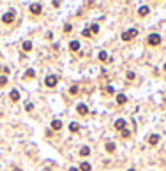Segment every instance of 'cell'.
I'll return each mask as SVG.
<instances>
[{
  "label": "cell",
  "instance_id": "cell-1",
  "mask_svg": "<svg viewBox=\"0 0 166 171\" xmlns=\"http://www.w3.org/2000/svg\"><path fill=\"white\" fill-rule=\"evenodd\" d=\"M147 42H149L150 46H159L161 44V35L159 34H150L149 39H147Z\"/></svg>",
  "mask_w": 166,
  "mask_h": 171
},
{
  "label": "cell",
  "instance_id": "cell-2",
  "mask_svg": "<svg viewBox=\"0 0 166 171\" xmlns=\"http://www.w3.org/2000/svg\"><path fill=\"white\" fill-rule=\"evenodd\" d=\"M136 35H138V30H136V28H131V30H126V32L122 34V39H124V41H133Z\"/></svg>",
  "mask_w": 166,
  "mask_h": 171
},
{
  "label": "cell",
  "instance_id": "cell-3",
  "mask_svg": "<svg viewBox=\"0 0 166 171\" xmlns=\"http://www.w3.org/2000/svg\"><path fill=\"white\" fill-rule=\"evenodd\" d=\"M44 83H46V87H55V85L58 83V76H55V74H50V76H46Z\"/></svg>",
  "mask_w": 166,
  "mask_h": 171
},
{
  "label": "cell",
  "instance_id": "cell-4",
  "mask_svg": "<svg viewBox=\"0 0 166 171\" xmlns=\"http://www.w3.org/2000/svg\"><path fill=\"white\" fill-rule=\"evenodd\" d=\"M2 21H4L6 25L13 23V21H14V11H9V12H6V14L2 16Z\"/></svg>",
  "mask_w": 166,
  "mask_h": 171
},
{
  "label": "cell",
  "instance_id": "cell-5",
  "mask_svg": "<svg viewBox=\"0 0 166 171\" xmlns=\"http://www.w3.org/2000/svg\"><path fill=\"white\" fill-rule=\"evenodd\" d=\"M76 111H78L80 115H83V117H85V115H88V106H87V104H83V102H80V104L76 106Z\"/></svg>",
  "mask_w": 166,
  "mask_h": 171
},
{
  "label": "cell",
  "instance_id": "cell-6",
  "mask_svg": "<svg viewBox=\"0 0 166 171\" xmlns=\"http://www.w3.org/2000/svg\"><path fill=\"white\" fill-rule=\"evenodd\" d=\"M126 123H127V122H126L124 118H118V120L115 122V129H117V131H126Z\"/></svg>",
  "mask_w": 166,
  "mask_h": 171
},
{
  "label": "cell",
  "instance_id": "cell-7",
  "mask_svg": "<svg viewBox=\"0 0 166 171\" xmlns=\"http://www.w3.org/2000/svg\"><path fill=\"white\" fill-rule=\"evenodd\" d=\"M30 12L35 14V16H39V14L42 12V6H41V4H32V6H30Z\"/></svg>",
  "mask_w": 166,
  "mask_h": 171
},
{
  "label": "cell",
  "instance_id": "cell-8",
  "mask_svg": "<svg viewBox=\"0 0 166 171\" xmlns=\"http://www.w3.org/2000/svg\"><path fill=\"white\" fill-rule=\"evenodd\" d=\"M149 12H150V9H149V6H141V7L138 9V14H140V16H147Z\"/></svg>",
  "mask_w": 166,
  "mask_h": 171
},
{
  "label": "cell",
  "instance_id": "cell-9",
  "mask_svg": "<svg viewBox=\"0 0 166 171\" xmlns=\"http://www.w3.org/2000/svg\"><path fill=\"white\" fill-rule=\"evenodd\" d=\"M51 129H53V131H60V129H62V122H60V120H53V122H51Z\"/></svg>",
  "mask_w": 166,
  "mask_h": 171
},
{
  "label": "cell",
  "instance_id": "cell-10",
  "mask_svg": "<svg viewBox=\"0 0 166 171\" xmlns=\"http://www.w3.org/2000/svg\"><path fill=\"white\" fill-rule=\"evenodd\" d=\"M9 97H11L13 102H18V101H19V92H18V90H13V92L9 94Z\"/></svg>",
  "mask_w": 166,
  "mask_h": 171
},
{
  "label": "cell",
  "instance_id": "cell-11",
  "mask_svg": "<svg viewBox=\"0 0 166 171\" xmlns=\"http://www.w3.org/2000/svg\"><path fill=\"white\" fill-rule=\"evenodd\" d=\"M149 143H150L152 146H156V145L159 143V136H157V134H152V136L149 138Z\"/></svg>",
  "mask_w": 166,
  "mask_h": 171
},
{
  "label": "cell",
  "instance_id": "cell-12",
  "mask_svg": "<svg viewBox=\"0 0 166 171\" xmlns=\"http://www.w3.org/2000/svg\"><path fill=\"white\" fill-rule=\"evenodd\" d=\"M126 101H127V97H126L124 94H118V95H117V102H118V104H126Z\"/></svg>",
  "mask_w": 166,
  "mask_h": 171
},
{
  "label": "cell",
  "instance_id": "cell-13",
  "mask_svg": "<svg viewBox=\"0 0 166 171\" xmlns=\"http://www.w3.org/2000/svg\"><path fill=\"white\" fill-rule=\"evenodd\" d=\"M90 169H92L90 162H83V164H80V171H90Z\"/></svg>",
  "mask_w": 166,
  "mask_h": 171
},
{
  "label": "cell",
  "instance_id": "cell-14",
  "mask_svg": "<svg viewBox=\"0 0 166 171\" xmlns=\"http://www.w3.org/2000/svg\"><path fill=\"white\" fill-rule=\"evenodd\" d=\"M69 48L73 50V51H78V50H80V42H78V41H73V42L69 44Z\"/></svg>",
  "mask_w": 166,
  "mask_h": 171
},
{
  "label": "cell",
  "instance_id": "cell-15",
  "mask_svg": "<svg viewBox=\"0 0 166 171\" xmlns=\"http://www.w3.org/2000/svg\"><path fill=\"white\" fill-rule=\"evenodd\" d=\"M30 50H32V42L25 41V42H23V51H30Z\"/></svg>",
  "mask_w": 166,
  "mask_h": 171
},
{
  "label": "cell",
  "instance_id": "cell-16",
  "mask_svg": "<svg viewBox=\"0 0 166 171\" xmlns=\"http://www.w3.org/2000/svg\"><path fill=\"white\" fill-rule=\"evenodd\" d=\"M106 152H110V154L115 152V143H106Z\"/></svg>",
  "mask_w": 166,
  "mask_h": 171
},
{
  "label": "cell",
  "instance_id": "cell-17",
  "mask_svg": "<svg viewBox=\"0 0 166 171\" xmlns=\"http://www.w3.org/2000/svg\"><path fill=\"white\" fill-rule=\"evenodd\" d=\"M90 32H94V34H99V25H97V23H92Z\"/></svg>",
  "mask_w": 166,
  "mask_h": 171
},
{
  "label": "cell",
  "instance_id": "cell-18",
  "mask_svg": "<svg viewBox=\"0 0 166 171\" xmlns=\"http://www.w3.org/2000/svg\"><path fill=\"white\" fill-rule=\"evenodd\" d=\"M69 92H71V95H78V87H76V85H73V87L69 88Z\"/></svg>",
  "mask_w": 166,
  "mask_h": 171
},
{
  "label": "cell",
  "instance_id": "cell-19",
  "mask_svg": "<svg viewBox=\"0 0 166 171\" xmlns=\"http://www.w3.org/2000/svg\"><path fill=\"white\" fill-rule=\"evenodd\" d=\"M80 154H81V155H88V154H90V148H88V146H83L81 150H80Z\"/></svg>",
  "mask_w": 166,
  "mask_h": 171
},
{
  "label": "cell",
  "instance_id": "cell-20",
  "mask_svg": "<svg viewBox=\"0 0 166 171\" xmlns=\"http://www.w3.org/2000/svg\"><path fill=\"white\" fill-rule=\"evenodd\" d=\"M106 58H108V53H106V51H101V53H99V60H103V62H104Z\"/></svg>",
  "mask_w": 166,
  "mask_h": 171
},
{
  "label": "cell",
  "instance_id": "cell-21",
  "mask_svg": "<svg viewBox=\"0 0 166 171\" xmlns=\"http://www.w3.org/2000/svg\"><path fill=\"white\" fill-rule=\"evenodd\" d=\"M34 76H35L34 69H28V71H27V74H25V78H34Z\"/></svg>",
  "mask_w": 166,
  "mask_h": 171
},
{
  "label": "cell",
  "instance_id": "cell-22",
  "mask_svg": "<svg viewBox=\"0 0 166 171\" xmlns=\"http://www.w3.org/2000/svg\"><path fill=\"white\" fill-rule=\"evenodd\" d=\"M69 129L73 131V132H76V131L80 129V125H78V123H71V127H69Z\"/></svg>",
  "mask_w": 166,
  "mask_h": 171
},
{
  "label": "cell",
  "instance_id": "cell-23",
  "mask_svg": "<svg viewBox=\"0 0 166 171\" xmlns=\"http://www.w3.org/2000/svg\"><path fill=\"white\" fill-rule=\"evenodd\" d=\"M90 35H92L90 28H85V30H83V37H90Z\"/></svg>",
  "mask_w": 166,
  "mask_h": 171
},
{
  "label": "cell",
  "instance_id": "cell-24",
  "mask_svg": "<svg viewBox=\"0 0 166 171\" xmlns=\"http://www.w3.org/2000/svg\"><path fill=\"white\" fill-rule=\"evenodd\" d=\"M6 83H7V76H0V85H2V87H4Z\"/></svg>",
  "mask_w": 166,
  "mask_h": 171
},
{
  "label": "cell",
  "instance_id": "cell-25",
  "mask_svg": "<svg viewBox=\"0 0 166 171\" xmlns=\"http://www.w3.org/2000/svg\"><path fill=\"white\" fill-rule=\"evenodd\" d=\"M71 30H73V25H69V23H67V25L64 27V32H71Z\"/></svg>",
  "mask_w": 166,
  "mask_h": 171
},
{
  "label": "cell",
  "instance_id": "cell-26",
  "mask_svg": "<svg viewBox=\"0 0 166 171\" xmlns=\"http://www.w3.org/2000/svg\"><path fill=\"white\" fill-rule=\"evenodd\" d=\"M25 108H27V111H32V110H34V104H32V102H28Z\"/></svg>",
  "mask_w": 166,
  "mask_h": 171
},
{
  "label": "cell",
  "instance_id": "cell-27",
  "mask_svg": "<svg viewBox=\"0 0 166 171\" xmlns=\"http://www.w3.org/2000/svg\"><path fill=\"white\" fill-rule=\"evenodd\" d=\"M122 136H124V138H129V136H131V132L126 129V131H122Z\"/></svg>",
  "mask_w": 166,
  "mask_h": 171
},
{
  "label": "cell",
  "instance_id": "cell-28",
  "mask_svg": "<svg viewBox=\"0 0 166 171\" xmlns=\"http://www.w3.org/2000/svg\"><path fill=\"white\" fill-rule=\"evenodd\" d=\"M127 79H134V72H127Z\"/></svg>",
  "mask_w": 166,
  "mask_h": 171
},
{
  "label": "cell",
  "instance_id": "cell-29",
  "mask_svg": "<svg viewBox=\"0 0 166 171\" xmlns=\"http://www.w3.org/2000/svg\"><path fill=\"white\" fill-rule=\"evenodd\" d=\"M69 171H80V169H76V168H69Z\"/></svg>",
  "mask_w": 166,
  "mask_h": 171
},
{
  "label": "cell",
  "instance_id": "cell-30",
  "mask_svg": "<svg viewBox=\"0 0 166 171\" xmlns=\"http://www.w3.org/2000/svg\"><path fill=\"white\" fill-rule=\"evenodd\" d=\"M13 171H21V169H19V168H14V169H13Z\"/></svg>",
  "mask_w": 166,
  "mask_h": 171
},
{
  "label": "cell",
  "instance_id": "cell-31",
  "mask_svg": "<svg viewBox=\"0 0 166 171\" xmlns=\"http://www.w3.org/2000/svg\"><path fill=\"white\" fill-rule=\"evenodd\" d=\"M127 171H136V169H133V168H131V169H127Z\"/></svg>",
  "mask_w": 166,
  "mask_h": 171
},
{
  "label": "cell",
  "instance_id": "cell-32",
  "mask_svg": "<svg viewBox=\"0 0 166 171\" xmlns=\"http://www.w3.org/2000/svg\"><path fill=\"white\" fill-rule=\"evenodd\" d=\"M164 71H166V63H164Z\"/></svg>",
  "mask_w": 166,
  "mask_h": 171
}]
</instances>
